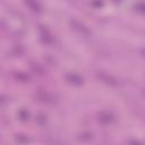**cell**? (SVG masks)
<instances>
[{
	"mask_svg": "<svg viewBox=\"0 0 145 145\" xmlns=\"http://www.w3.org/2000/svg\"><path fill=\"white\" fill-rule=\"evenodd\" d=\"M34 97L37 102L43 103V104H53L57 101V97L49 91L45 89H39L35 92Z\"/></svg>",
	"mask_w": 145,
	"mask_h": 145,
	"instance_id": "obj_1",
	"label": "cell"
},
{
	"mask_svg": "<svg viewBox=\"0 0 145 145\" xmlns=\"http://www.w3.org/2000/svg\"><path fill=\"white\" fill-rule=\"evenodd\" d=\"M70 26H71V28L76 32V33H78L79 35H82V36H89L92 33H91V31L88 29V27H86L83 23H80V22H78V20H76V19H71L70 20Z\"/></svg>",
	"mask_w": 145,
	"mask_h": 145,
	"instance_id": "obj_2",
	"label": "cell"
},
{
	"mask_svg": "<svg viewBox=\"0 0 145 145\" xmlns=\"http://www.w3.org/2000/svg\"><path fill=\"white\" fill-rule=\"evenodd\" d=\"M97 121L102 125H111L116 121V117L110 111H101L97 113Z\"/></svg>",
	"mask_w": 145,
	"mask_h": 145,
	"instance_id": "obj_3",
	"label": "cell"
},
{
	"mask_svg": "<svg viewBox=\"0 0 145 145\" xmlns=\"http://www.w3.org/2000/svg\"><path fill=\"white\" fill-rule=\"evenodd\" d=\"M96 78L100 79L102 83L106 84V85H110V86H116L118 84V80L110 74H106V72H103V71H97L95 74Z\"/></svg>",
	"mask_w": 145,
	"mask_h": 145,
	"instance_id": "obj_4",
	"label": "cell"
},
{
	"mask_svg": "<svg viewBox=\"0 0 145 145\" xmlns=\"http://www.w3.org/2000/svg\"><path fill=\"white\" fill-rule=\"evenodd\" d=\"M40 36H41L42 42L45 43V44H48V45H51V44H53V42H54V39H53L52 34H51L50 31H49L46 27H44V26H40Z\"/></svg>",
	"mask_w": 145,
	"mask_h": 145,
	"instance_id": "obj_5",
	"label": "cell"
},
{
	"mask_svg": "<svg viewBox=\"0 0 145 145\" xmlns=\"http://www.w3.org/2000/svg\"><path fill=\"white\" fill-rule=\"evenodd\" d=\"M66 78V82L70 85H74V86H79L83 84V78L78 75V74H74V72H70V74H67L65 76Z\"/></svg>",
	"mask_w": 145,
	"mask_h": 145,
	"instance_id": "obj_6",
	"label": "cell"
},
{
	"mask_svg": "<svg viewBox=\"0 0 145 145\" xmlns=\"http://www.w3.org/2000/svg\"><path fill=\"white\" fill-rule=\"evenodd\" d=\"M25 5L34 12H41L42 8H41V5L36 1V0H25Z\"/></svg>",
	"mask_w": 145,
	"mask_h": 145,
	"instance_id": "obj_7",
	"label": "cell"
},
{
	"mask_svg": "<svg viewBox=\"0 0 145 145\" xmlns=\"http://www.w3.org/2000/svg\"><path fill=\"white\" fill-rule=\"evenodd\" d=\"M14 77L16 80L20 82V83H28L29 82V77L27 74L25 72H22V71H17V72H14Z\"/></svg>",
	"mask_w": 145,
	"mask_h": 145,
	"instance_id": "obj_8",
	"label": "cell"
},
{
	"mask_svg": "<svg viewBox=\"0 0 145 145\" xmlns=\"http://www.w3.org/2000/svg\"><path fill=\"white\" fill-rule=\"evenodd\" d=\"M18 118L22 120V121H27L29 119V112L26 110V109H20L17 113Z\"/></svg>",
	"mask_w": 145,
	"mask_h": 145,
	"instance_id": "obj_9",
	"label": "cell"
},
{
	"mask_svg": "<svg viewBox=\"0 0 145 145\" xmlns=\"http://www.w3.org/2000/svg\"><path fill=\"white\" fill-rule=\"evenodd\" d=\"M15 140L18 142V143H29L31 139L26 136V135H23V134H18L15 136Z\"/></svg>",
	"mask_w": 145,
	"mask_h": 145,
	"instance_id": "obj_10",
	"label": "cell"
},
{
	"mask_svg": "<svg viewBox=\"0 0 145 145\" xmlns=\"http://www.w3.org/2000/svg\"><path fill=\"white\" fill-rule=\"evenodd\" d=\"M36 122H37L39 125H41V126L45 125V123H46V116L43 114V113H39V114L36 116Z\"/></svg>",
	"mask_w": 145,
	"mask_h": 145,
	"instance_id": "obj_11",
	"label": "cell"
},
{
	"mask_svg": "<svg viewBox=\"0 0 145 145\" xmlns=\"http://www.w3.org/2000/svg\"><path fill=\"white\" fill-rule=\"evenodd\" d=\"M78 138L82 139V140H86V142H88V140H91V139L93 138V135H92L91 133H82V134L79 135Z\"/></svg>",
	"mask_w": 145,
	"mask_h": 145,
	"instance_id": "obj_12",
	"label": "cell"
},
{
	"mask_svg": "<svg viewBox=\"0 0 145 145\" xmlns=\"http://www.w3.org/2000/svg\"><path fill=\"white\" fill-rule=\"evenodd\" d=\"M92 5H93L94 7H101L103 3H102V1H101V0H93Z\"/></svg>",
	"mask_w": 145,
	"mask_h": 145,
	"instance_id": "obj_13",
	"label": "cell"
},
{
	"mask_svg": "<svg viewBox=\"0 0 145 145\" xmlns=\"http://www.w3.org/2000/svg\"><path fill=\"white\" fill-rule=\"evenodd\" d=\"M138 8H139V10H142L145 14V3H139L138 5Z\"/></svg>",
	"mask_w": 145,
	"mask_h": 145,
	"instance_id": "obj_14",
	"label": "cell"
},
{
	"mask_svg": "<svg viewBox=\"0 0 145 145\" xmlns=\"http://www.w3.org/2000/svg\"><path fill=\"white\" fill-rule=\"evenodd\" d=\"M140 53H142V56L145 58V49H142V50H140Z\"/></svg>",
	"mask_w": 145,
	"mask_h": 145,
	"instance_id": "obj_15",
	"label": "cell"
},
{
	"mask_svg": "<svg viewBox=\"0 0 145 145\" xmlns=\"http://www.w3.org/2000/svg\"><path fill=\"white\" fill-rule=\"evenodd\" d=\"M113 1H114V2H120L121 0H113Z\"/></svg>",
	"mask_w": 145,
	"mask_h": 145,
	"instance_id": "obj_16",
	"label": "cell"
},
{
	"mask_svg": "<svg viewBox=\"0 0 145 145\" xmlns=\"http://www.w3.org/2000/svg\"><path fill=\"white\" fill-rule=\"evenodd\" d=\"M144 94H145V89H144Z\"/></svg>",
	"mask_w": 145,
	"mask_h": 145,
	"instance_id": "obj_17",
	"label": "cell"
}]
</instances>
